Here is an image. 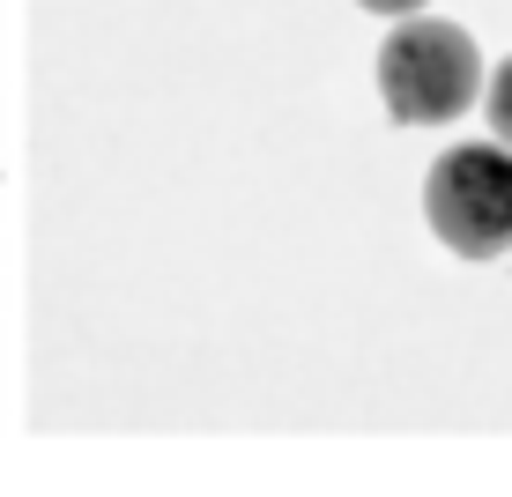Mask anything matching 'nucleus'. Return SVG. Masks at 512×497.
<instances>
[{
	"instance_id": "4",
	"label": "nucleus",
	"mask_w": 512,
	"mask_h": 497,
	"mask_svg": "<svg viewBox=\"0 0 512 497\" xmlns=\"http://www.w3.org/2000/svg\"><path fill=\"white\" fill-rule=\"evenodd\" d=\"M357 8H372V15H394V23H401V15H416L423 0H357Z\"/></svg>"
},
{
	"instance_id": "1",
	"label": "nucleus",
	"mask_w": 512,
	"mask_h": 497,
	"mask_svg": "<svg viewBox=\"0 0 512 497\" xmlns=\"http://www.w3.org/2000/svg\"><path fill=\"white\" fill-rule=\"evenodd\" d=\"M379 97L401 127H446L483 97V52L461 23L401 15L379 45Z\"/></svg>"
},
{
	"instance_id": "2",
	"label": "nucleus",
	"mask_w": 512,
	"mask_h": 497,
	"mask_svg": "<svg viewBox=\"0 0 512 497\" xmlns=\"http://www.w3.org/2000/svg\"><path fill=\"white\" fill-rule=\"evenodd\" d=\"M423 216L461 260L512 253V149L498 134L446 149L423 179Z\"/></svg>"
},
{
	"instance_id": "3",
	"label": "nucleus",
	"mask_w": 512,
	"mask_h": 497,
	"mask_svg": "<svg viewBox=\"0 0 512 497\" xmlns=\"http://www.w3.org/2000/svg\"><path fill=\"white\" fill-rule=\"evenodd\" d=\"M483 112H490V134L512 149V60H498V75L483 82Z\"/></svg>"
}]
</instances>
